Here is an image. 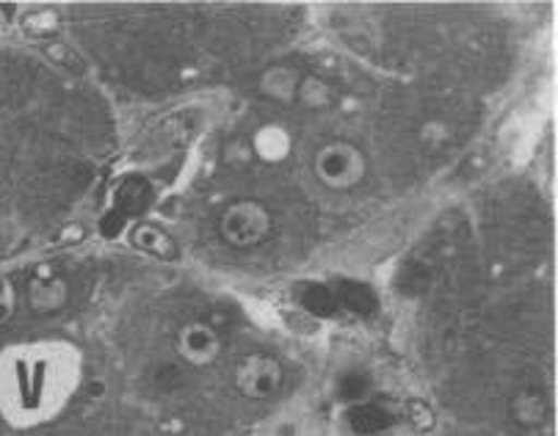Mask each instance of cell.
<instances>
[{
    "mask_svg": "<svg viewBox=\"0 0 558 436\" xmlns=\"http://www.w3.org/2000/svg\"><path fill=\"white\" fill-rule=\"evenodd\" d=\"M274 232V216L260 199H235L219 216L221 241L238 252H250L266 243Z\"/></svg>",
    "mask_w": 558,
    "mask_h": 436,
    "instance_id": "1",
    "label": "cell"
},
{
    "mask_svg": "<svg viewBox=\"0 0 558 436\" xmlns=\"http://www.w3.org/2000/svg\"><path fill=\"white\" fill-rule=\"evenodd\" d=\"M313 169L329 191H354L368 174V155L349 138H335L315 153Z\"/></svg>",
    "mask_w": 558,
    "mask_h": 436,
    "instance_id": "2",
    "label": "cell"
},
{
    "mask_svg": "<svg viewBox=\"0 0 558 436\" xmlns=\"http://www.w3.org/2000/svg\"><path fill=\"white\" fill-rule=\"evenodd\" d=\"M282 378H286L282 362L266 351H255L238 362L232 382L246 401H268L282 389Z\"/></svg>",
    "mask_w": 558,
    "mask_h": 436,
    "instance_id": "3",
    "label": "cell"
},
{
    "mask_svg": "<svg viewBox=\"0 0 558 436\" xmlns=\"http://www.w3.org/2000/svg\"><path fill=\"white\" fill-rule=\"evenodd\" d=\"M174 351L191 367H210L221 356V335L205 320H191L180 326L174 337Z\"/></svg>",
    "mask_w": 558,
    "mask_h": 436,
    "instance_id": "4",
    "label": "cell"
},
{
    "mask_svg": "<svg viewBox=\"0 0 558 436\" xmlns=\"http://www.w3.org/2000/svg\"><path fill=\"white\" fill-rule=\"evenodd\" d=\"M304 75L291 64H271L263 70L260 81H257V89L274 106H293L299 100V89H302Z\"/></svg>",
    "mask_w": 558,
    "mask_h": 436,
    "instance_id": "5",
    "label": "cell"
},
{
    "mask_svg": "<svg viewBox=\"0 0 558 436\" xmlns=\"http://www.w3.org/2000/svg\"><path fill=\"white\" fill-rule=\"evenodd\" d=\"M509 417L523 431H536L550 420V401L539 387L517 389L509 398Z\"/></svg>",
    "mask_w": 558,
    "mask_h": 436,
    "instance_id": "6",
    "label": "cell"
},
{
    "mask_svg": "<svg viewBox=\"0 0 558 436\" xmlns=\"http://www.w3.org/2000/svg\"><path fill=\"white\" fill-rule=\"evenodd\" d=\"M25 299H28L31 313L36 315H56L66 307V299H70V288L61 277L53 274H39L28 282L25 288Z\"/></svg>",
    "mask_w": 558,
    "mask_h": 436,
    "instance_id": "7",
    "label": "cell"
},
{
    "mask_svg": "<svg viewBox=\"0 0 558 436\" xmlns=\"http://www.w3.org/2000/svg\"><path fill=\"white\" fill-rule=\"evenodd\" d=\"M345 423H349V428L354 431V434L376 436L392 428L396 414H392L387 407H381V403L363 401V403H351L349 412H345Z\"/></svg>",
    "mask_w": 558,
    "mask_h": 436,
    "instance_id": "8",
    "label": "cell"
},
{
    "mask_svg": "<svg viewBox=\"0 0 558 436\" xmlns=\"http://www.w3.org/2000/svg\"><path fill=\"white\" fill-rule=\"evenodd\" d=\"M131 243L136 249H142V252L153 254L155 259H167V263H172V259L180 257L178 241H174L163 227L149 225V221H142V225L133 227Z\"/></svg>",
    "mask_w": 558,
    "mask_h": 436,
    "instance_id": "9",
    "label": "cell"
},
{
    "mask_svg": "<svg viewBox=\"0 0 558 436\" xmlns=\"http://www.w3.org/2000/svg\"><path fill=\"white\" fill-rule=\"evenodd\" d=\"M335 295H338V307L349 310L360 318H371L379 310V295L365 282H340L335 288Z\"/></svg>",
    "mask_w": 558,
    "mask_h": 436,
    "instance_id": "10",
    "label": "cell"
},
{
    "mask_svg": "<svg viewBox=\"0 0 558 436\" xmlns=\"http://www.w3.org/2000/svg\"><path fill=\"white\" fill-rule=\"evenodd\" d=\"M302 307L307 310L310 315H318V318H329V315L338 313V295H335V288L329 284H307L302 293Z\"/></svg>",
    "mask_w": 558,
    "mask_h": 436,
    "instance_id": "11",
    "label": "cell"
},
{
    "mask_svg": "<svg viewBox=\"0 0 558 436\" xmlns=\"http://www.w3.org/2000/svg\"><path fill=\"white\" fill-rule=\"evenodd\" d=\"M338 396L343 398L349 407L351 403L371 401V378L360 371L345 373V376L338 382Z\"/></svg>",
    "mask_w": 558,
    "mask_h": 436,
    "instance_id": "12",
    "label": "cell"
},
{
    "mask_svg": "<svg viewBox=\"0 0 558 436\" xmlns=\"http://www.w3.org/2000/svg\"><path fill=\"white\" fill-rule=\"evenodd\" d=\"M299 100L307 102L310 108H327L332 102V89L322 77H304L302 89H299Z\"/></svg>",
    "mask_w": 558,
    "mask_h": 436,
    "instance_id": "13",
    "label": "cell"
},
{
    "mask_svg": "<svg viewBox=\"0 0 558 436\" xmlns=\"http://www.w3.org/2000/svg\"><path fill=\"white\" fill-rule=\"evenodd\" d=\"M0 307L7 310V313H9V310H12V293H9L7 282H0ZM3 318H7V315L0 313V320H3Z\"/></svg>",
    "mask_w": 558,
    "mask_h": 436,
    "instance_id": "14",
    "label": "cell"
}]
</instances>
